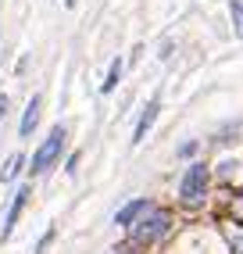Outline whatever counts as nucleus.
Returning <instances> with one entry per match:
<instances>
[{"instance_id":"1","label":"nucleus","mask_w":243,"mask_h":254,"mask_svg":"<svg viewBox=\"0 0 243 254\" xmlns=\"http://www.w3.org/2000/svg\"><path fill=\"white\" fill-rule=\"evenodd\" d=\"M168 226H172V215L165 211V208H147L140 218L132 222V244H154V240H161V236L168 233Z\"/></svg>"},{"instance_id":"2","label":"nucleus","mask_w":243,"mask_h":254,"mask_svg":"<svg viewBox=\"0 0 243 254\" xmlns=\"http://www.w3.org/2000/svg\"><path fill=\"white\" fill-rule=\"evenodd\" d=\"M179 193H182V204H186V208L204 204V193H207V165H204V161H193V165L186 168Z\"/></svg>"},{"instance_id":"3","label":"nucleus","mask_w":243,"mask_h":254,"mask_svg":"<svg viewBox=\"0 0 243 254\" xmlns=\"http://www.w3.org/2000/svg\"><path fill=\"white\" fill-rule=\"evenodd\" d=\"M61 150H64V129L58 126V129H50V136L36 147V154H32V165H29V168H32L36 176H43L47 168L61 158Z\"/></svg>"},{"instance_id":"4","label":"nucleus","mask_w":243,"mask_h":254,"mask_svg":"<svg viewBox=\"0 0 243 254\" xmlns=\"http://www.w3.org/2000/svg\"><path fill=\"white\" fill-rule=\"evenodd\" d=\"M29 186H22L18 193H14V200H11V208H7V218H4V240L11 236V229H14V222H18V215H22V208H25V200H29Z\"/></svg>"},{"instance_id":"5","label":"nucleus","mask_w":243,"mask_h":254,"mask_svg":"<svg viewBox=\"0 0 243 254\" xmlns=\"http://www.w3.org/2000/svg\"><path fill=\"white\" fill-rule=\"evenodd\" d=\"M147 208H150V200H147V197H140V200H129V204L115 215V222H118V226H132V222H136V218H140Z\"/></svg>"},{"instance_id":"6","label":"nucleus","mask_w":243,"mask_h":254,"mask_svg":"<svg viewBox=\"0 0 243 254\" xmlns=\"http://www.w3.org/2000/svg\"><path fill=\"white\" fill-rule=\"evenodd\" d=\"M40 126V97H32L29 100V108L22 115V126H18V136H32V129Z\"/></svg>"},{"instance_id":"7","label":"nucleus","mask_w":243,"mask_h":254,"mask_svg":"<svg viewBox=\"0 0 243 254\" xmlns=\"http://www.w3.org/2000/svg\"><path fill=\"white\" fill-rule=\"evenodd\" d=\"M158 100H154V104H147V111L140 115V126H136V136H132V143H143V136L150 132V126H154V118H158Z\"/></svg>"},{"instance_id":"8","label":"nucleus","mask_w":243,"mask_h":254,"mask_svg":"<svg viewBox=\"0 0 243 254\" xmlns=\"http://www.w3.org/2000/svg\"><path fill=\"white\" fill-rule=\"evenodd\" d=\"M22 165H25V158H22V154H11V158H7V165L0 168V179H4V183H11L14 176L22 172Z\"/></svg>"},{"instance_id":"9","label":"nucleus","mask_w":243,"mask_h":254,"mask_svg":"<svg viewBox=\"0 0 243 254\" xmlns=\"http://www.w3.org/2000/svg\"><path fill=\"white\" fill-rule=\"evenodd\" d=\"M118 79H122V58H115V61H111L108 79H104V86H100V90H104V93H111V90L118 86Z\"/></svg>"},{"instance_id":"10","label":"nucleus","mask_w":243,"mask_h":254,"mask_svg":"<svg viewBox=\"0 0 243 254\" xmlns=\"http://www.w3.org/2000/svg\"><path fill=\"white\" fill-rule=\"evenodd\" d=\"M229 11H233V22H236V32L243 36V0H229Z\"/></svg>"},{"instance_id":"11","label":"nucleus","mask_w":243,"mask_h":254,"mask_svg":"<svg viewBox=\"0 0 243 254\" xmlns=\"http://www.w3.org/2000/svg\"><path fill=\"white\" fill-rule=\"evenodd\" d=\"M233 215H236V218H240V222H243V193H240V197L233 200Z\"/></svg>"},{"instance_id":"12","label":"nucleus","mask_w":243,"mask_h":254,"mask_svg":"<svg viewBox=\"0 0 243 254\" xmlns=\"http://www.w3.org/2000/svg\"><path fill=\"white\" fill-rule=\"evenodd\" d=\"M193 150H197V143L189 140V143H182V150H179V154H182V158H189V154H193Z\"/></svg>"},{"instance_id":"13","label":"nucleus","mask_w":243,"mask_h":254,"mask_svg":"<svg viewBox=\"0 0 243 254\" xmlns=\"http://www.w3.org/2000/svg\"><path fill=\"white\" fill-rule=\"evenodd\" d=\"M7 115V97H0V118Z\"/></svg>"},{"instance_id":"14","label":"nucleus","mask_w":243,"mask_h":254,"mask_svg":"<svg viewBox=\"0 0 243 254\" xmlns=\"http://www.w3.org/2000/svg\"><path fill=\"white\" fill-rule=\"evenodd\" d=\"M118 254H136V251H132V247H122V251H118Z\"/></svg>"}]
</instances>
